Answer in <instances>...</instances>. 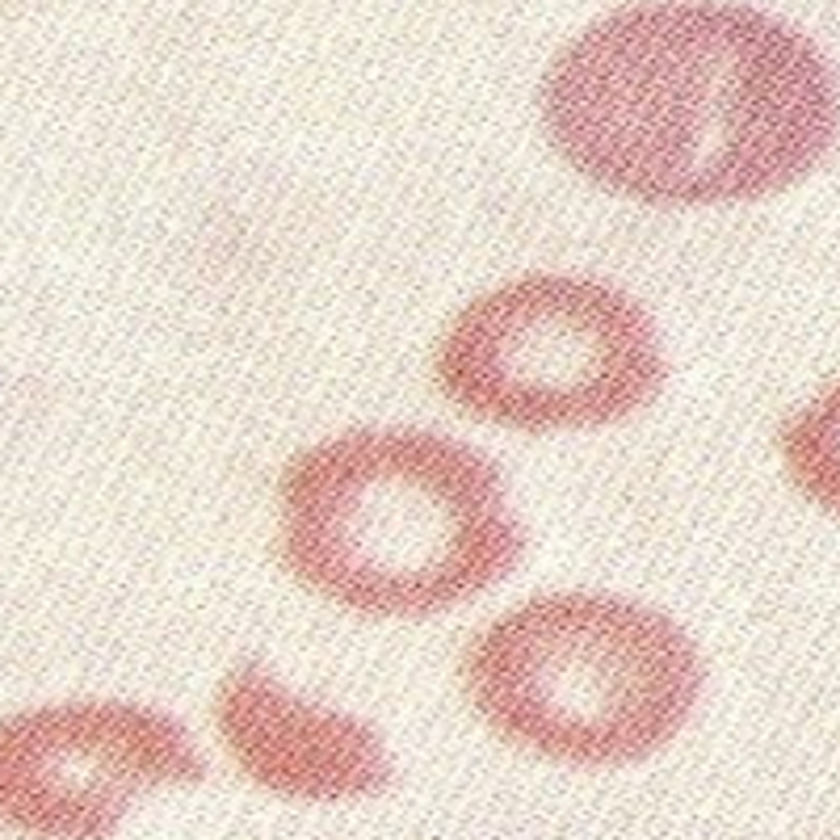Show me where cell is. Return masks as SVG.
Segmentation results:
<instances>
[{
    "instance_id": "obj_1",
    "label": "cell",
    "mask_w": 840,
    "mask_h": 840,
    "mask_svg": "<svg viewBox=\"0 0 840 840\" xmlns=\"http://www.w3.org/2000/svg\"><path fill=\"white\" fill-rule=\"evenodd\" d=\"M576 181L648 211H715L803 186L837 144L840 89L791 22L731 0H635L580 25L534 89Z\"/></svg>"
},
{
    "instance_id": "obj_2",
    "label": "cell",
    "mask_w": 840,
    "mask_h": 840,
    "mask_svg": "<svg viewBox=\"0 0 840 840\" xmlns=\"http://www.w3.org/2000/svg\"><path fill=\"white\" fill-rule=\"evenodd\" d=\"M269 551L303 597L354 623L421 626L501 593L526 513L483 446L429 425H345L273 475Z\"/></svg>"
},
{
    "instance_id": "obj_3",
    "label": "cell",
    "mask_w": 840,
    "mask_h": 840,
    "mask_svg": "<svg viewBox=\"0 0 840 840\" xmlns=\"http://www.w3.org/2000/svg\"><path fill=\"white\" fill-rule=\"evenodd\" d=\"M471 715L522 757L626 769L660 757L706 694V656L664 605L559 584L501 605L458 651Z\"/></svg>"
},
{
    "instance_id": "obj_4",
    "label": "cell",
    "mask_w": 840,
    "mask_h": 840,
    "mask_svg": "<svg viewBox=\"0 0 840 840\" xmlns=\"http://www.w3.org/2000/svg\"><path fill=\"white\" fill-rule=\"evenodd\" d=\"M669 379L656 312L584 269H522L471 290L429 345L437 400L508 437L626 429L664 400Z\"/></svg>"
},
{
    "instance_id": "obj_5",
    "label": "cell",
    "mask_w": 840,
    "mask_h": 840,
    "mask_svg": "<svg viewBox=\"0 0 840 840\" xmlns=\"http://www.w3.org/2000/svg\"><path fill=\"white\" fill-rule=\"evenodd\" d=\"M206 752L172 710L135 697H64L0 719V828L105 840L131 811L206 782Z\"/></svg>"
},
{
    "instance_id": "obj_6",
    "label": "cell",
    "mask_w": 840,
    "mask_h": 840,
    "mask_svg": "<svg viewBox=\"0 0 840 840\" xmlns=\"http://www.w3.org/2000/svg\"><path fill=\"white\" fill-rule=\"evenodd\" d=\"M211 727L244 782L287 803H361L395 782L391 748L374 723L299 690L261 651L219 669Z\"/></svg>"
},
{
    "instance_id": "obj_7",
    "label": "cell",
    "mask_w": 840,
    "mask_h": 840,
    "mask_svg": "<svg viewBox=\"0 0 840 840\" xmlns=\"http://www.w3.org/2000/svg\"><path fill=\"white\" fill-rule=\"evenodd\" d=\"M777 455L794 492L840 517V379L786 416Z\"/></svg>"
}]
</instances>
